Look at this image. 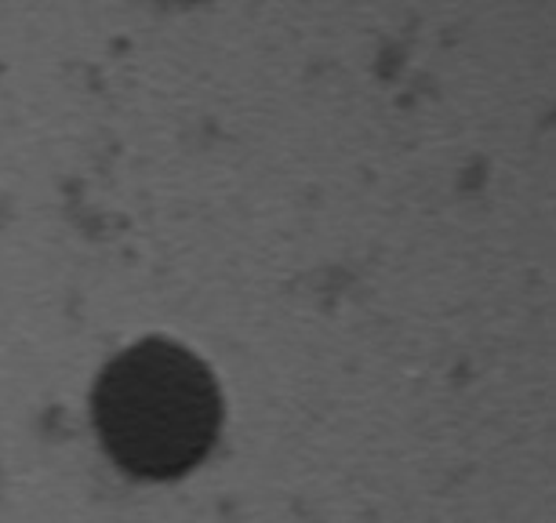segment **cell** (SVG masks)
<instances>
[{
    "label": "cell",
    "instance_id": "obj_1",
    "mask_svg": "<svg viewBox=\"0 0 556 523\" xmlns=\"http://www.w3.org/2000/svg\"><path fill=\"white\" fill-rule=\"evenodd\" d=\"M96 429L124 473L175 480L215 447L223 393L207 363L186 345L142 339L99 374Z\"/></svg>",
    "mask_w": 556,
    "mask_h": 523
}]
</instances>
